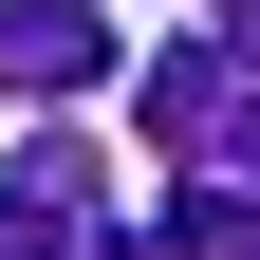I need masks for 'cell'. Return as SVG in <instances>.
<instances>
[{
    "label": "cell",
    "instance_id": "5b68a950",
    "mask_svg": "<svg viewBox=\"0 0 260 260\" xmlns=\"http://www.w3.org/2000/svg\"><path fill=\"white\" fill-rule=\"evenodd\" d=\"M242 260H260V242H242Z\"/></svg>",
    "mask_w": 260,
    "mask_h": 260
},
{
    "label": "cell",
    "instance_id": "3957f363",
    "mask_svg": "<svg viewBox=\"0 0 260 260\" xmlns=\"http://www.w3.org/2000/svg\"><path fill=\"white\" fill-rule=\"evenodd\" d=\"M93 75H112L93 0H0V93H93Z\"/></svg>",
    "mask_w": 260,
    "mask_h": 260
},
{
    "label": "cell",
    "instance_id": "7a4b0ae2",
    "mask_svg": "<svg viewBox=\"0 0 260 260\" xmlns=\"http://www.w3.org/2000/svg\"><path fill=\"white\" fill-rule=\"evenodd\" d=\"M0 260H112V168H93L75 130H38L0 168Z\"/></svg>",
    "mask_w": 260,
    "mask_h": 260
},
{
    "label": "cell",
    "instance_id": "277c9868",
    "mask_svg": "<svg viewBox=\"0 0 260 260\" xmlns=\"http://www.w3.org/2000/svg\"><path fill=\"white\" fill-rule=\"evenodd\" d=\"M223 38H242V56H260V0H223Z\"/></svg>",
    "mask_w": 260,
    "mask_h": 260
},
{
    "label": "cell",
    "instance_id": "6da1fadb",
    "mask_svg": "<svg viewBox=\"0 0 260 260\" xmlns=\"http://www.w3.org/2000/svg\"><path fill=\"white\" fill-rule=\"evenodd\" d=\"M130 112H149V149H168V168H260V56H242V38L149 56V75H130Z\"/></svg>",
    "mask_w": 260,
    "mask_h": 260
}]
</instances>
